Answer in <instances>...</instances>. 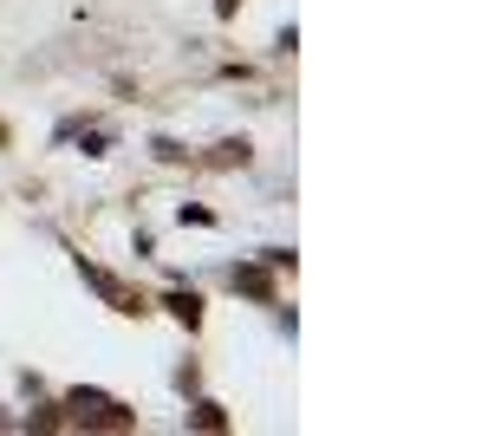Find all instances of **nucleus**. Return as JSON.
I'll use <instances>...</instances> for the list:
<instances>
[{
	"label": "nucleus",
	"mask_w": 488,
	"mask_h": 436,
	"mask_svg": "<svg viewBox=\"0 0 488 436\" xmlns=\"http://www.w3.org/2000/svg\"><path fill=\"white\" fill-rule=\"evenodd\" d=\"M189 424H196V430H228L222 404H196V410H189Z\"/></svg>",
	"instance_id": "39448f33"
},
{
	"label": "nucleus",
	"mask_w": 488,
	"mask_h": 436,
	"mask_svg": "<svg viewBox=\"0 0 488 436\" xmlns=\"http://www.w3.org/2000/svg\"><path fill=\"white\" fill-rule=\"evenodd\" d=\"M235 294H254V300H267V306H273V280H267V261H261V267H235Z\"/></svg>",
	"instance_id": "7ed1b4c3"
},
{
	"label": "nucleus",
	"mask_w": 488,
	"mask_h": 436,
	"mask_svg": "<svg viewBox=\"0 0 488 436\" xmlns=\"http://www.w3.org/2000/svg\"><path fill=\"white\" fill-rule=\"evenodd\" d=\"M208 163H222V170H228V163H248V143H216V157H208Z\"/></svg>",
	"instance_id": "423d86ee"
},
{
	"label": "nucleus",
	"mask_w": 488,
	"mask_h": 436,
	"mask_svg": "<svg viewBox=\"0 0 488 436\" xmlns=\"http://www.w3.org/2000/svg\"><path fill=\"white\" fill-rule=\"evenodd\" d=\"M0 430H7V417H0Z\"/></svg>",
	"instance_id": "0eeeda50"
},
{
	"label": "nucleus",
	"mask_w": 488,
	"mask_h": 436,
	"mask_svg": "<svg viewBox=\"0 0 488 436\" xmlns=\"http://www.w3.org/2000/svg\"><path fill=\"white\" fill-rule=\"evenodd\" d=\"M78 274H85V280H92V287H98V294H104V300H111V306H118V313H150V306H143V300H137V294H131V287H124L118 274H104V267H92V261H85V254H78Z\"/></svg>",
	"instance_id": "f03ea898"
},
{
	"label": "nucleus",
	"mask_w": 488,
	"mask_h": 436,
	"mask_svg": "<svg viewBox=\"0 0 488 436\" xmlns=\"http://www.w3.org/2000/svg\"><path fill=\"white\" fill-rule=\"evenodd\" d=\"M163 306H169V313H176L183 326H202V300H196V294H169Z\"/></svg>",
	"instance_id": "20e7f679"
},
{
	"label": "nucleus",
	"mask_w": 488,
	"mask_h": 436,
	"mask_svg": "<svg viewBox=\"0 0 488 436\" xmlns=\"http://www.w3.org/2000/svg\"><path fill=\"white\" fill-rule=\"evenodd\" d=\"M66 410H72V424H85V430H137V417L118 398H104V391H72Z\"/></svg>",
	"instance_id": "f257e3e1"
}]
</instances>
